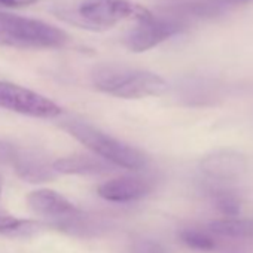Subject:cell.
Here are the masks:
<instances>
[{
    "label": "cell",
    "instance_id": "obj_8",
    "mask_svg": "<svg viewBox=\"0 0 253 253\" xmlns=\"http://www.w3.org/2000/svg\"><path fill=\"white\" fill-rule=\"evenodd\" d=\"M247 169L246 157L234 149H219L200 161V170L213 183H226L240 179Z\"/></svg>",
    "mask_w": 253,
    "mask_h": 253
},
{
    "label": "cell",
    "instance_id": "obj_17",
    "mask_svg": "<svg viewBox=\"0 0 253 253\" xmlns=\"http://www.w3.org/2000/svg\"><path fill=\"white\" fill-rule=\"evenodd\" d=\"M131 253H170V250L152 238H137L131 246Z\"/></svg>",
    "mask_w": 253,
    "mask_h": 253
},
{
    "label": "cell",
    "instance_id": "obj_12",
    "mask_svg": "<svg viewBox=\"0 0 253 253\" xmlns=\"http://www.w3.org/2000/svg\"><path fill=\"white\" fill-rule=\"evenodd\" d=\"M57 174H106L113 170V166L95 155H72L52 163Z\"/></svg>",
    "mask_w": 253,
    "mask_h": 253
},
{
    "label": "cell",
    "instance_id": "obj_3",
    "mask_svg": "<svg viewBox=\"0 0 253 253\" xmlns=\"http://www.w3.org/2000/svg\"><path fill=\"white\" fill-rule=\"evenodd\" d=\"M151 15L148 8L130 0H79L75 9L63 8L60 12V17L70 20L72 24L94 32L112 29L124 20L140 21Z\"/></svg>",
    "mask_w": 253,
    "mask_h": 253
},
{
    "label": "cell",
    "instance_id": "obj_4",
    "mask_svg": "<svg viewBox=\"0 0 253 253\" xmlns=\"http://www.w3.org/2000/svg\"><path fill=\"white\" fill-rule=\"evenodd\" d=\"M69 36L54 24L0 11V45L21 49H58Z\"/></svg>",
    "mask_w": 253,
    "mask_h": 253
},
{
    "label": "cell",
    "instance_id": "obj_5",
    "mask_svg": "<svg viewBox=\"0 0 253 253\" xmlns=\"http://www.w3.org/2000/svg\"><path fill=\"white\" fill-rule=\"evenodd\" d=\"M61 126L70 136L85 145L95 157L112 164L113 167L142 170L148 166V157L143 152L113 139L86 122L69 119L63 122Z\"/></svg>",
    "mask_w": 253,
    "mask_h": 253
},
{
    "label": "cell",
    "instance_id": "obj_16",
    "mask_svg": "<svg viewBox=\"0 0 253 253\" xmlns=\"http://www.w3.org/2000/svg\"><path fill=\"white\" fill-rule=\"evenodd\" d=\"M42 228L39 222L17 219L8 213L0 211V234L9 237H29Z\"/></svg>",
    "mask_w": 253,
    "mask_h": 253
},
{
    "label": "cell",
    "instance_id": "obj_1",
    "mask_svg": "<svg viewBox=\"0 0 253 253\" xmlns=\"http://www.w3.org/2000/svg\"><path fill=\"white\" fill-rule=\"evenodd\" d=\"M91 82L98 91L126 100L157 97L169 89L166 79L154 72L115 63L95 66Z\"/></svg>",
    "mask_w": 253,
    "mask_h": 253
},
{
    "label": "cell",
    "instance_id": "obj_21",
    "mask_svg": "<svg viewBox=\"0 0 253 253\" xmlns=\"http://www.w3.org/2000/svg\"><path fill=\"white\" fill-rule=\"evenodd\" d=\"M0 192H2V177H0Z\"/></svg>",
    "mask_w": 253,
    "mask_h": 253
},
{
    "label": "cell",
    "instance_id": "obj_2",
    "mask_svg": "<svg viewBox=\"0 0 253 253\" xmlns=\"http://www.w3.org/2000/svg\"><path fill=\"white\" fill-rule=\"evenodd\" d=\"M27 201L30 209L36 214L45 217L49 225L60 228L66 232L81 237H91L98 235V232L106 228V225H103L100 220L81 211L66 197L55 191H33L27 197Z\"/></svg>",
    "mask_w": 253,
    "mask_h": 253
},
{
    "label": "cell",
    "instance_id": "obj_6",
    "mask_svg": "<svg viewBox=\"0 0 253 253\" xmlns=\"http://www.w3.org/2000/svg\"><path fill=\"white\" fill-rule=\"evenodd\" d=\"M188 24L182 18H158L154 14L137 21L124 38V45L133 52H145L164 41L183 33Z\"/></svg>",
    "mask_w": 253,
    "mask_h": 253
},
{
    "label": "cell",
    "instance_id": "obj_7",
    "mask_svg": "<svg viewBox=\"0 0 253 253\" xmlns=\"http://www.w3.org/2000/svg\"><path fill=\"white\" fill-rule=\"evenodd\" d=\"M0 107L43 119H52L61 113V107L45 95L17 84L2 81H0Z\"/></svg>",
    "mask_w": 253,
    "mask_h": 253
},
{
    "label": "cell",
    "instance_id": "obj_10",
    "mask_svg": "<svg viewBox=\"0 0 253 253\" xmlns=\"http://www.w3.org/2000/svg\"><path fill=\"white\" fill-rule=\"evenodd\" d=\"M8 157L15 173L27 182H48L57 176L52 163L36 149H11Z\"/></svg>",
    "mask_w": 253,
    "mask_h": 253
},
{
    "label": "cell",
    "instance_id": "obj_13",
    "mask_svg": "<svg viewBox=\"0 0 253 253\" xmlns=\"http://www.w3.org/2000/svg\"><path fill=\"white\" fill-rule=\"evenodd\" d=\"M207 229L217 238L250 240L253 238V219L250 217H222L209 223Z\"/></svg>",
    "mask_w": 253,
    "mask_h": 253
},
{
    "label": "cell",
    "instance_id": "obj_11",
    "mask_svg": "<svg viewBox=\"0 0 253 253\" xmlns=\"http://www.w3.org/2000/svg\"><path fill=\"white\" fill-rule=\"evenodd\" d=\"M179 97L186 106H194V107L211 106L219 100L220 88L211 79L191 78L180 85Z\"/></svg>",
    "mask_w": 253,
    "mask_h": 253
},
{
    "label": "cell",
    "instance_id": "obj_19",
    "mask_svg": "<svg viewBox=\"0 0 253 253\" xmlns=\"http://www.w3.org/2000/svg\"><path fill=\"white\" fill-rule=\"evenodd\" d=\"M214 2L219 3L220 6H223L225 9H231L234 6H241V5L253 3V0H214Z\"/></svg>",
    "mask_w": 253,
    "mask_h": 253
},
{
    "label": "cell",
    "instance_id": "obj_20",
    "mask_svg": "<svg viewBox=\"0 0 253 253\" xmlns=\"http://www.w3.org/2000/svg\"><path fill=\"white\" fill-rule=\"evenodd\" d=\"M217 253H250V250H247L246 247H241L238 244H232V246H225V247H219L216 249Z\"/></svg>",
    "mask_w": 253,
    "mask_h": 253
},
{
    "label": "cell",
    "instance_id": "obj_15",
    "mask_svg": "<svg viewBox=\"0 0 253 253\" xmlns=\"http://www.w3.org/2000/svg\"><path fill=\"white\" fill-rule=\"evenodd\" d=\"M179 238L185 246L197 252H214L219 246L216 237L209 229L197 226H186L180 229Z\"/></svg>",
    "mask_w": 253,
    "mask_h": 253
},
{
    "label": "cell",
    "instance_id": "obj_9",
    "mask_svg": "<svg viewBox=\"0 0 253 253\" xmlns=\"http://www.w3.org/2000/svg\"><path fill=\"white\" fill-rule=\"evenodd\" d=\"M155 179L143 174H131L110 179L98 186V195L110 203L137 201L152 192Z\"/></svg>",
    "mask_w": 253,
    "mask_h": 253
},
{
    "label": "cell",
    "instance_id": "obj_14",
    "mask_svg": "<svg viewBox=\"0 0 253 253\" xmlns=\"http://www.w3.org/2000/svg\"><path fill=\"white\" fill-rule=\"evenodd\" d=\"M210 200L214 209L223 214L225 217H238L241 213V198L240 195L231 189L223 186L222 183H214L207 188Z\"/></svg>",
    "mask_w": 253,
    "mask_h": 253
},
{
    "label": "cell",
    "instance_id": "obj_18",
    "mask_svg": "<svg viewBox=\"0 0 253 253\" xmlns=\"http://www.w3.org/2000/svg\"><path fill=\"white\" fill-rule=\"evenodd\" d=\"M39 0H0V9H17L38 3Z\"/></svg>",
    "mask_w": 253,
    "mask_h": 253
}]
</instances>
